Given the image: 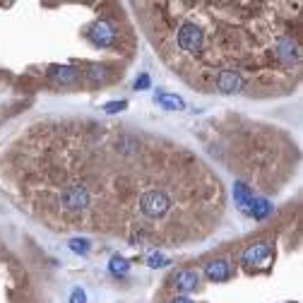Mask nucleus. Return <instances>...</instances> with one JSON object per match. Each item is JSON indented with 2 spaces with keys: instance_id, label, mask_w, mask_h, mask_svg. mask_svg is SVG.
Segmentation results:
<instances>
[{
  "instance_id": "nucleus-1",
  "label": "nucleus",
  "mask_w": 303,
  "mask_h": 303,
  "mask_svg": "<svg viewBox=\"0 0 303 303\" xmlns=\"http://www.w3.org/2000/svg\"><path fill=\"white\" fill-rule=\"evenodd\" d=\"M176 44L185 56H200L207 46V34L198 22H183L176 29Z\"/></svg>"
},
{
  "instance_id": "nucleus-2",
  "label": "nucleus",
  "mask_w": 303,
  "mask_h": 303,
  "mask_svg": "<svg viewBox=\"0 0 303 303\" xmlns=\"http://www.w3.org/2000/svg\"><path fill=\"white\" fill-rule=\"evenodd\" d=\"M92 205V195L84 183H68L60 192V207L68 214H82Z\"/></svg>"
},
{
  "instance_id": "nucleus-3",
  "label": "nucleus",
  "mask_w": 303,
  "mask_h": 303,
  "mask_svg": "<svg viewBox=\"0 0 303 303\" xmlns=\"http://www.w3.org/2000/svg\"><path fill=\"white\" fill-rule=\"evenodd\" d=\"M137 205H140L142 217H147V219H161L171 209V198L161 188H149V190H144L140 195Z\"/></svg>"
},
{
  "instance_id": "nucleus-4",
  "label": "nucleus",
  "mask_w": 303,
  "mask_h": 303,
  "mask_svg": "<svg viewBox=\"0 0 303 303\" xmlns=\"http://www.w3.org/2000/svg\"><path fill=\"white\" fill-rule=\"evenodd\" d=\"M243 84L246 82H243V75L239 70H219L214 77V87L222 94H239Z\"/></svg>"
},
{
  "instance_id": "nucleus-5",
  "label": "nucleus",
  "mask_w": 303,
  "mask_h": 303,
  "mask_svg": "<svg viewBox=\"0 0 303 303\" xmlns=\"http://www.w3.org/2000/svg\"><path fill=\"white\" fill-rule=\"evenodd\" d=\"M89 39H92V44H96L99 48H109V46H113V44H116V29H113L111 22L99 19V22L92 27Z\"/></svg>"
},
{
  "instance_id": "nucleus-6",
  "label": "nucleus",
  "mask_w": 303,
  "mask_h": 303,
  "mask_svg": "<svg viewBox=\"0 0 303 303\" xmlns=\"http://www.w3.org/2000/svg\"><path fill=\"white\" fill-rule=\"evenodd\" d=\"M48 75L53 77L60 84H77L80 82V70L77 68H70V65H53Z\"/></svg>"
},
{
  "instance_id": "nucleus-7",
  "label": "nucleus",
  "mask_w": 303,
  "mask_h": 303,
  "mask_svg": "<svg viewBox=\"0 0 303 303\" xmlns=\"http://www.w3.org/2000/svg\"><path fill=\"white\" fill-rule=\"evenodd\" d=\"M270 255H272V246L267 243V241H260V243H253V246L243 253V263L246 265L263 263V260H267Z\"/></svg>"
},
{
  "instance_id": "nucleus-8",
  "label": "nucleus",
  "mask_w": 303,
  "mask_h": 303,
  "mask_svg": "<svg viewBox=\"0 0 303 303\" xmlns=\"http://www.w3.org/2000/svg\"><path fill=\"white\" fill-rule=\"evenodd\" d=\"M205 274H207L209 282H224L231 274V265H229V260H212L205 267Z\"/></svg>"
},
{
  "instance_id": "nucleus-9",
  "label": "nucleus",
  "mask_w": 303,
  "mask_h": 303,
  "mask_svg": "<svg viewBox=\"0 0 303 303\" xmlns=\"http://www.w3.org/2000/svg\"><path fill=\"white\" fill-rule=\"evenodd\" d=\"M233 200H236V205H239L241 212H250V202H253V188L246 183H236L233 185Z\"/></svg>"
},
{
  "instance_id": "nucleus-10",
  "label": "nucleus",
  "mask_w": 303,
  "mask_h": 303,
  "mask_svg": "<svg viewBox=\"0 0 303 303\" xmlns=\"http://www.w3.org/2000/svg\"><path fill=\"white\" fill-rule=\"evenodd\" d=\"M174 282H176V289H178V291L188 294V291H192V289L198 287V272H195V270L178 272V274L174 277Z\"/></svg>"
},
{
  "instance_id": "nucleus-11",
  "label": "nucleus",
  "mask_w": 303,
  "mask_h": 303,
  "mask_svg": "<svg viewBox=\"0 0 303 303\" xmlns=\"http://www.w3.org/2000/svg\"><path fill=\"white\" fill-rule=\"evenodd\" d=\"M154 101H157V104H161L164 109H168V111H183V109H185L183 96H178V94H166V92H157V94H154Z\"/></svg>"
},
{
  "instance_id": "nucleus-12",
  "label": "nucleus",
  "mask_w": 303,
  "mask_h": 303,
  "mask_svg": "<svg viewBox=\"0 0 303 303\" xmlns=\"http://www.w3.org/2000/svg\"><path fill=\"white\" fill-rule=\"evenodd\" d=\"M248 214L253 217V219H265L267 214H272L270 200H265V198H253V202H250V212H248Z\"/></svg>"
},
{
  "instance_id": "nucleus-13",
  "label": "nucleus",
  "mask_w": 303,
  "mask_h": 303,
  "mask_svg": "<svg viewBox=\"0 0 303 303\" xmlns=\"http://www.w3.org/2000/svg\"><path fill=\"white\" fill-rule=\"evenodd\" d=\"M109 270H111L113 274H128V270H130V263H128V260H125V257L113 255V257H111V263H109Z\"/></svg>"
},
{
  "instance_id": "nucleus-14",
  "label": "nucleus",
  "mask_w": 303,
  "mask_h": 303,
  "mask_svg": "<svg viewBox=\"0 0 303 303\" xmlns=\"http://www.w3.org/2000/svg\"><path fill=\"white\" fill-rule=\"evenodd\" d=\"M168 263H171V260H168L164 253H152V255L147 257V265H149V267H154V270H159V267H166Z\"/></svg>"
},
{
  "instance_id": "nucleus-15",
  "label": "nucleus",
  "mask_w": 303,
  "mask_h": 303,
  "mask_svg": "<svg viewBox=\"0 0 303 303\" xmlns=\"http://www.w3.org/2000/svg\"><path fill=\"white\" fill-rule=\"evenodd\" d=\"M70 250H75V253H82V255H84V253L89 250V241L87 239H72L70 241Z\"/></svg>"
},
{
  "instance_id": "nucleus-16",
  "label": "nucleus",
  "mask_w": 303,
  "mask_h": 303,
  "mask_svg": "<svg viewBox=\"0 0 303 303\" xmlns=\"http://www.w3.org/2000/svg\"><path fill=\"white\" fill-rule=\"evenodd\" d=\"M123 109H128V101H125V99H120V101H109V104L104 106L106 113H118V111H123Z\"/></svg>"
},
{
  "instance_id": "nucleus-17",
  "label": "nucleus",
  "mask_w": 303,
  "mask_h": 303,
  "mask_svg": "<svg viewBox=\"0 0 303 303\" xmlns=\"http://www.w3.org/2000/svg\"><path fill=\"white\" fill-rule=\"evenodd\" d=\"M89 80H94V82H106L109 80V75H106L104 72V68H92V70H89Z\"/></svg>"
},
{
  "instance_id": "nucleus-18",
  "label": "nucleus",
  "mask_w": 303,
  "mask_h": 303,
  "mask_svg": "<svg viewBox=\"0 0 303 303\" xmlns=\"http://www.w3.org/2000/svg\"><path fill=\"white\" fill-rule=\"evenodd\" d=\"M70 303H87V294H84L82 289H72Z\"/></svg>"
},
{
  "instance_id": "nucleus-19",
  "label": "nucleus",
  "mask_w": 303,
  "mask_h": 303,
  "mask_svg": "<svg viewBox=\"0 0 303 303\" xmlns=\"http://www.w3.org/2000/svg\"><path fill=\"white\" fill-rule=\"evenodd\" d=\"M147 87H149V75H147V72H142V75H140V77L135 80V89H147Z\"/></svg>"
},
{
  "instance_id": "nucleus-20",
  "label": "nucleus",
  "mask_w": 303,
  "mask_h": 303,
  "mask_svg": "<svg viewBox=\"0 0 303 303\" xmlns=\"http://www.w3.org/2000/svg\"><path fill=\"white\" fill-rule=\"evenodd\" d=\"M171 303H195V301H190V298H185V296H178V298H174Z\"/></svg>"
}]
</instances>
